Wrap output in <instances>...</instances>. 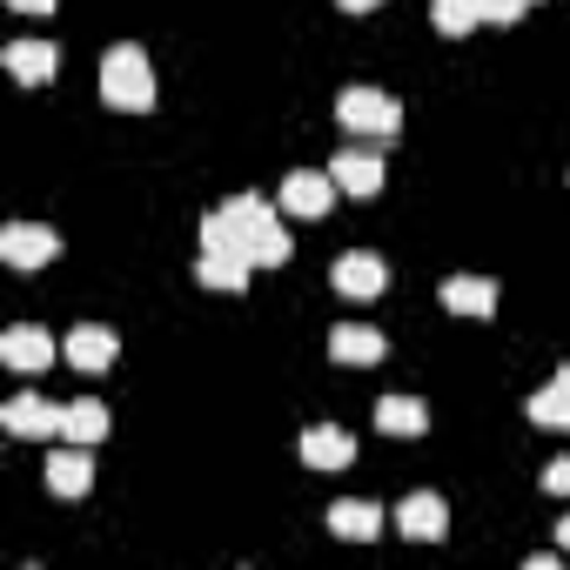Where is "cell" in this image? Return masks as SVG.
Returning a JSON list of instances; mask_svg holds the SVG:
<instances>
[{"instance_id": "1", "label": "cell", "mask_w": 570, "mask_h": 570, "mask_svg": "<svg viewBox=\"0 0 570 570\" xmlns=\"http://www.w3.org/2000/svg\"><path fill=\"white\" fill-rule=\"evenodd\" d=\"M202 248H242L255 268H282L296 255V242L282 235V222L262 195H228L222 208H208L202 215Z\"/></svg>"}, {"instance_id": "2", "label": "cell", "mask_w": 570, "mask_h": 570, "mask_svg": "<svg viewBox=\"0 0 570 570\" xmlns=\"http://www.w3.org/2000/svg\"><path fill=\"white\" fill-rule=\"evenodd\" d=\"M101 101L108 108H128V115L155 108V68H148V55L135 41H121V48L101 55Z\"/></svg>"}, {"instance_id": "3", "label": "cell", "mask_w": 570, "mask_h": 570, "mask_svg": "<svg viewBox=\"0 0 570 570\" xmlns=\"http://www.w3.org/2000/svg\"><path fill=\"white\" fill-rule=\"evenodd\" d=\"M336 121L363 141H396L403 135V101L383 95V88H343L336 95Z\"/></svg>"}, {"instance_id": "4", "label": "cell", "mask_w": 570, "mask_h": 570, "mask_svg": "<svg viewBox=\"0 0 570 570\" xmlns=\"http://www.w3.org/2000/svg\"><path fill=\"white\" fill-rule=\"evenodd\" d=\"M55 255H61V235L41 228V222H8L0 228V262L8 268H48Z\"/></svg>"}, {"instance_id": "5", "label": "cell", "mask_w": 570, "mask_h": 570, "mask_svg": "<svg viewBox=\"0 0 570 570\" xmlns=\"http://www.w3.org/2000/svg\"><path fill=\"white\" fill-rule=\"evenodd\" d=\"M336 296H350V303H376L383 289H390V262L383 255H370V248H356V255H343L336 262Z\"/></svg>"}, {"instance_id": "6", "label": "cell", "mask_w": 570, "mask_h": 570, "mask_svg": "<svg viewBox=\"0 0 570 570\" xmlns=\"http://www.w3.org/2000/svg\"><path fill=\"white\" fill-rule=\"evenodd\" d=\"M396 530H403L410 543H443V537H450V503L430 497V490H416V497L396 503Z\"/></svg>"}, {"instance_id": "7", "label": "cell", "mask_w": 570, "mask_h": 570, "mask_svg": "<svg viewBox=\"0 0 570 570\" xmlns=\"http://www.w3.org/2000/svg\"><path fill=\"white\" fill-rule=\"evenodd\" d=\"M336 175H316V168H296L289 181H282V208L289 215H309V222H323L330 208H336Z\"/></svg>"}, {"instance_id": "8", "label": "cell", "mask_w": 570, "mask_h": 570, "mask_svg": "<svg viewBox=\"0 0 570 570\" xmlns=\"http://www.w3.org/2000/svg\"><path fill=\"white\" fill-rule=\"evenodd\" d=\"M330 175H336V188L356 195V202H376V195H383V155H376V148H343V155L330 161Z\"/></svg>"}, {"instance_id": "9", "label": "cell", "mask_w": 570, "mask_h": 570, "mask_svg": "<svg viewBox=\"0 0 570 570\" xmlns=\"http://www.w3.org/2000/svg\"><path fill=\"white\" fill-rule=\"evenodd\" d=\"M0 363L21 370V376H35V370H48V363H55V336H48V330H35V323H14L8 336H0Z\"/></svg>"}, {"instance_id": "10", "label": "cell", "mask_w": 570, "mask_h": 570, "mask_svg": "<svg viewBox=\"0 0 570 570\" xmlns=\"http://www.w3.org/2000/svg\"><path fill=\"white\" fill-rule=\"evenodd\" d=\"M195 275H202V289H222V296H242V289H248V275H255V262H248L242 248H202V262H195Z\"/></svg>"}, {"instance_id": "11", "label": "cell", "mask_w": 570, "mask_h": 570, "mask_svg": "<svg viewBox=\"0 0 570 570\" xmlns=\"http://www.w3.org/2000/svg\"><path fill=\"white\" fill-rule=\"evenodd\" d=\"M61 356L75 363V370H88V376H101L115 356H121V343H115V330H101V323H81V330H68V343H61Z\"/></svg>"}, {"instance_id": "12", "label": "cell", "mask_w": 570, "mask_h": 570, "mask_svg": "<svg viewBox=\"0 0 570 570\" xmlns=\"http://www.w3.org/2000/svg\"><path fill=\"white\" fill-rule=\"evenodd\" d=\"M436 303L450 316H497V282L490 275H450L443 289H436Z\"/></svg>"}, {"instance_id": "13", "label": "cell", "mask_w": 570, "mask_h": 570, "mask_svg": "<svg viewBox=\"0 0 570 570\" xmlns=\"http://www.w3.org/2000/svg\"><path fill=\"white\" fill-rule=\"evenodd\" d=\"M303 463L309 470H350L356 463V436L336 430V423H316V430H303Z\"/></svg>"}, {"instance_id": "14", "label": "cell", "mask_w": 570, "mask_h": 570, "mask_svg": "<svg viewBox=\"0 0 570 570\" xmlns=\"http://www.w3.org/2000/svg\"><path fill=\"white\" fill-rule=\"evenodd\" d=\"M330 356H336V363H350V370H363V363H383V356H390V343H383L370 323H336V330H330Z\"/></svg>"}, {"instance_id": "15", "label": "cell", "mask_w": 570, "mask_h": 570, "mask_svg": "<svg viewBox=\"0 0 570 570\" xmlns=\"http://www.w3.org/2000/svg\"><path fill=\"white\" fill-rule=\"evenodd\" d=\"M323 517H330V530H336L343 543H376V530H383V510L363 503V497H336Z\"/></svg>"}, {"instance_id": "16", "label": "cell", "mask_w": 570, "mask_h": 570, "mask_svg": "<svg viewBox=\"0 0 570 570\" xmlns=\"http://www.w3.org/2000/svg\"><path fill=\"white\" fill-rule=\"evenodd\" d=\"M0 423H8V436H61V410L41 403V396H14L0 403Z\"/></svg>"}, {"instance_id": "17", "label": "cell", "mask_w": 570, "mask_h": 570, "mask_svg": "<svg viewBox=\"0 0 570 570\" xmlns=\"http://www.w3.org/2000/svg\"><path fill=\"white\" fill-rule=\"evenodd\" d=\"M8 75L28 81V88H41V81L61 75V48H55V41H14V48H8Z\"/></svg>"}, {"instance_id": "18", "label": "cell", "mask_w": 570, "mask_h": 570, "mask_svg": "<svg viewBox=\"0 0 570 570\" xmlns=\"http://www.w3.org/2000/svg\"><path fill=\"white\" fill-rule=\"evenodd\" d=\"M48 490H55V497H88V490H95L88 443H68V450H55V463H48Z\"/></svg>"}, {"instance_id": "19", "label": "cell", "mask_w": 570, "mask_h": 570, "mask_svg": "<svg viewBox=\"0 0 570 570\" xmlns=\"http://www.w3.org/2000/svg\"><path fill=\"white\" fill-rule=\"evenodd\" d=\"M376 430H383V436H423V430H430V410H423L416 396H383V403H376Z\"/></svg>"}, {"instance_id": "20", "label": "cell", "mask_w": 570, "mask_h": 570, "mask_svg": "<svg viewBox=\"0 0 570 570\" xmlns=\"http://www.w3.org/2000/svg\"><path fill=\"white\" fill-rule=\"evenodd\" d=\"M101 436H108V403L88 396V403H68V410H61V443H88V450H95Z\"/></svg>"}, {"instance_id": "21", "label": "cell", "mask_w": 570, "mask_h": 570, "mask_svg": "<svg viewBox=\"0 0 570 570\" xmlns=\"http://www.w3.org/2000/svg\"><path fill=\"white\" fill-rule=\"evenodd\" d=\"M530 423H543V430H570V363L557 370V383H550V390H537V396H530Z\"/></svg>"}, {"instance_id": "22", "label": "cell", "mask_w": 570, "mask_h": 570, "mask_svg": "<svg viewBox=\"0 0 570 570\" xmlns=\"http://www.w3.org/2000/svg\"><path fill=\"white\" fill-rule=\"evenodd\" d=\"M430 14H436V35H450V41L476 35V21H483L476 0H430Z\"/></svg>"}, {"instance_id": "23", "label": "cell", "mask_w": 570, "mask_h": 570, "mask_svg": "<svg viewBox=\"0 0 570 570\" xmlns=\"http://www.w3.org/2000/svg\"><path fill=\"white\" fill-rule=\"evenodd\" d=\"M476 8H483V21L510 28V21H523V8H530V0H476Z\"/></svg>"}, {"instance_id": "24", "label": "cell", "mask_w": 570, "mask_h": 570, "mask_svg": "<svg viewBox=\"0 0 570 570\" xmlns=\"http://www.w3.org/2000/svg\"><path fill=\"white\" fill-rule=\"evenodd\" d=\"M543 490H550V497H570V456H557V463L543 470Z\"/></svg>"}, {"instance_id": "25", "label": "cell", "mask_w": 570, "mask_h": 570, "mask_svg": "<svg viewBox=\"0 0 570 570\" xmlns=\"http://www.w3.org/2000/svg\"><path fill=\"white\" fill-rule=\"evenodd\" d=\"M8 8H14V14H55L61 0H8Z\"/></svg>"}, {"instance_id": "26", "label": "cell", "mask_w": 570, "mask_h": 570, "mask_svg": "<svg viewBox=\"0 0 570 570\" xmlns=\"http://www.w3.org/2000/svg\"><path fill=\"white\" fill-rule=\"evenodd\" d=\"M343 14H370V8H383V0H336Z\"/></svg>"}, {"instance_id": "27", "label": "cell", "mask_w": 570, "mask_h": 570, "mask_svg": "<svg viewBox=\"0 0 570 570\" xmlns=\"http://www.w3.org/2000/svg\"><path fill=\"white\" fill-rule=\"evenodd\" d=\"M557 543H563V550H570V517H557Z\"/></svg>"}]
</instances>
